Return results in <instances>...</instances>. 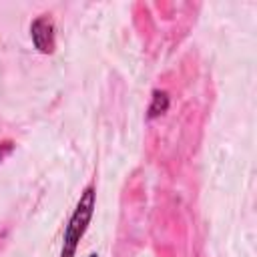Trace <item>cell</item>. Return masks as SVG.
<instances>
[{"label": "cell", "instance_id": "cell-1", "mask_svg": "<svg viewBox=\"0 0 257 257\" xmlns=\"http://www.w3.org/2000/svg\"><path fill=\"white\" fill-rule=\"evenodd\" d=\"M94 207H96V191L92 185H88L82 193L80 199L64 227V235H62V247H60V255L58 257H74L80 239L84 237L88 223L94 215Z\"/></svg>", "mask_w": 257, "mask_h": 257}, {"label": "cell", "instance_id": "cell-2", "mask_svg": "<svg viewBox=\"0 0 257 257\" xmlns=\"http://www.w3.org/2000/svg\"><path fill=\"white\" fill-rule=\"evenodd\" d=\"M30 38L40 54H52L56 48V28L48 14L36 16L30 24Z\"/></svg>", "mask_w": 257, "mask_h": 257}, {"label": "cell", "instance_id": "cell-3", "mask_svg": "<svg viewBox=\"0 0 257 257\" xmlns=\"http://www.w3.org/2000/svg\"><path fill=\"white\" fill-rule=\"evenodd\" d=\"M169 104H171V98L165 90H153V96H151V104H149V118H157L161 114H165L169 110Z\"/></svg>", "mask_w": 257, "mask_h": 257}, {"label": "cell", "instance_id": "cell-4", "mask_svg": "<svg viewBox=\"0 0 257 257\" xmlns=\"http://www.w3.org/2000/svg\"><path fill=\"white\" fill-rule=\"evenodd\" d=\"M12 147H14V145H12L10 141H6V143H0V161H2V159H4V157L10 153V151H12Z\"/></svg>", "mask_w": 257, "mask_h": 257}, {"label": "cell", "instance_id": "cell-5", "mask_svg": "<svg viewBox=\"0 0 257 257\" xmlns=\"http://www.w3.org/2000/svg\"><path fill=\"white\" fill-rule=\"evenodd\" d=\"M88 257H98V255H96V253H90V255H88Z\"/></svg>", "mask_w": 257, "mask_h": 257}]
</instances>
